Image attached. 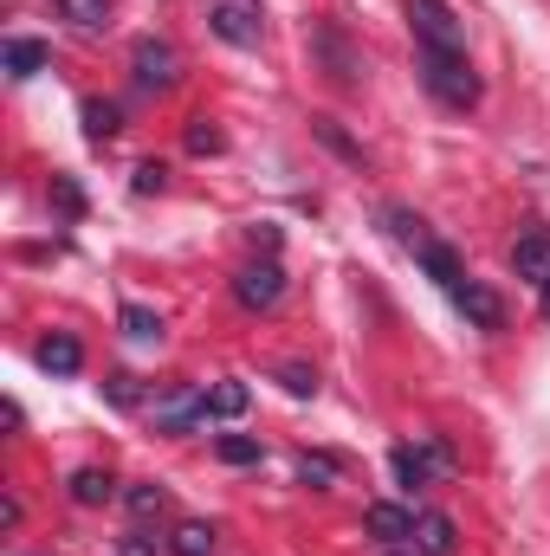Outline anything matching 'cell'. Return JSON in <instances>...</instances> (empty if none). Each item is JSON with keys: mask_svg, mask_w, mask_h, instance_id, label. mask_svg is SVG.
<instances>
[{"mask_svg": "<svg viewBox=\"0 0 550 556\" xmlns=\"http://www.w3.org/2000/svg\"><path fill=\"white\" fill-rule=\"evenodd\" d=\"M414 72H421V85L447 104V111H473L479 104V72L466 65V52H414Z\"/></svg>", "mask_w": 550, "mask_h": 556, "instance_id": "cell-1", "label": "cell"}, {"mask_svg": "<svg viewBox=\"0 0 550 556\" xmlns=\"http://www.w3.org/2000/svg\"><path fill=\"white\" fill-rule=\"evenodd\" d=\"M409 26L427 52H466V26L453 20L447 0H409Z\"/></svg>", "mask_w": 550, "mask_h": 556, "instance_id": "cell-2", "label": "cell"}, {"mask_svg": "<svg viewBox=\"0 0 550 556\" xmlns=\"http://www.w3.org/2000/svg\"><path fill=\"white\" fill-rule=\"evenodd\" d=\"M214 33L227 39V46H260V33H266V7L260 0H214Z\"/></svg>", "mask_w": 550, "mask_h": 556, "instance_id": "cell-3", "label": "cell"}, {"mask_svg": "<svg viewBox=\"0 0 550 556\" xmlns=\"http://www.w3.org/2000/svg\"><path fill=\"white\" fill-rule=\"evenodd\" d=\"M234 298H240L247 311H273L278 298H285V266H278L273 253H266V260H253V266H240Z\"/></svg>", "mask_w": 550, "mask_h": 556, "instance_id": "cell-4", "label": "cell"}, {"mask_svg": "<svg viewBox=\"0 0 550 556\" xmlns=\"http://www.w3.org/2000/svg\"><path fill=\"white\" fill-rule=\"evenodd\" d=\"M440 472H453V453L440 440H414V446H396V479L402 485H434Z\"/></svg>", "mask_w": 550, "mask_h": 556, "instance_id": "cell-5", "label": "cell"}, {"mask_svg": "<svg viewBox=\"0 0 550 556\" xmlns=\"http://www.w3.org/2000/svg\"><path fill=\"white\" fill-rule=\"evenodd\" d=\"M130 72H137L142 91H168L175 85V46L168 39H137L130 46Z\"/></svg>", "mask_w": 550, "mask_h": 556, "instance_id": "cell-6", "label": "cell"}, {"mask_svg": "<svg viewBox=\"0 0 550 556\" xmlns=\"http://www.w3.org/2000/svg\"><path fill=\"white\" fill-rule=\"evenodd\" d=\"M512 273L545 291L550 285V233H518V247H512Z\"/></svg>", "mask_w": 550, "mask_h": 556, "instance_id": "cell-7", "label": "cell"}, {"mask_svg": "<svg viewBox=\"0 0 550 556\" xmlns=\"http://www.w3.org/2000/svg\"><path fill=\"white\" fill-rule=\"evenodd\" d=\"M447 298H453V304H460V311H466L479 330H499V324H505V304H499V291H486V285H473V278H466L460 291H447Z\"/></svg>", "mask_w": 550, "mask_h": 556, "instance_id": "cell-8", "label": "cell"}, {"mask_svg": "<svg viewBox=\"0 0 550 556\" xmlns=\"http://www.w3.org/2000/svg\"><path fill=\"white\" fill-rule=\"evenodd\" d=\"M201 415H208V395H201V389H175V395L155 402V420H162L168 433H188Z\"/></svg>", "mask_w": 550, "mask_h": 556, "instance_id": "cell-9", "label": "cell"}, {"mask_svg": "<svg viewBox=\"0 0 550 556\" xmlns=\"http://www.w3.org/2000/svg\"><path fill=\"white\" fill-rule=\"evenodd\" d=\"M414 551L421 556H453L460 551L453 518H440V511H414Z\"/></svg>", "mask_w": 550, "mask_h": 556, "instance_id": "cell-10", "label": "cell"}, {"mask_svg": "<svg viewBox=\"0 0 550 556\" xmlns=\"http://www.w3.org/2000/svg\"><path fill=\"white\" fill-rule=\"evenodd\" d=\"M33 356H39L46 376H78V369H85V350H78V337H65V330H52Z\"/></svg>", "mask_w": 550, "mask_h": 556, "instance_id": "cell-11", "label": "cell"}, {"mask_svg": "<svg viewBox=\"0 0 550 556\" xmlns=\"http://www.w3.org/2000/svg\"><path fill=\"white\" fill-rule=\"evenodd\" d=\"M414 260L427 266V278H434L440 291H460V285H466V266H460V260H453V247H440V240H434V247H421Z\"/></svg>", "mask_w": 550, "mask_h": 556, "instance_id": "cell-12", "label": "cell"}, {"mask_svg": "<svg viewBox=\"0 0 550 556\" xmlns=\"http://www.w3.org/2000/svg\"><path fill=\"white\" fill-rule=\"evenodd\" d=\"M363 525H370V538H389V544L414 538V511H402V505H370Z\"/></svg>", "mask_w": 550, "mask_h": 556, "instance_id": "cell-13", "label": "cell"}, {"mask_svg": "<svg viewBox=\"0 0 550 556\" xmlns=\"http://www.w3.org/2000/svg\"><path fill=\"white\" fill-rule=\"evenodd\" d=\"M111 492H117V479H111L104 466H78V472H72V498H78V505H104Z\"/></svg>", "mask_w": 550, "mask_h": 556, "instance_id": "cell-14", "label": "cell"}, {"mask_svg": "<svg viewBox=\"0 0 550 556\" xmlns=\"http://www.w3.org/2000/svg\"><path fill=\"white\" fill-rule=\"evenodd\" d=\"M46 59H52V52H46L39 39H7V72H13V78H33V72H46Z\"/></svg>", "mask_w": 550, "mask_h": 556, "instance_id": "cell-15", "label": "cell"}, {"mask_svg": "<svg viewBox=\"0 0 550 556\" xmlns=\"http://www.w3.org/2000/svg\"><path fill=\"white\" fill-rule=\"evenodd\" d=\"M168 551H175V556H214V525H201V518H188V525H175V538H168Z\"/></svg>", "mask_w": 550, "mask_h": 556, "instance_id": "cell-16", "label": "cell"}, {"mask_svg": "<svg viewBox=\"0 0 550 556\" xmlns=\"http://www.w3.org/2000/svg\"><path fill=\"white\" fill-rule=\"evenodd\" d=\"M59 13H65L78 33H104V26H111V0H59Z\"/></svg>", "mask_w": 550, "mask_h": 556, "instance_id": "cell-17", "label": "cell"}, {"mask_svg": "<svg viewBox=\"0 0 550 556\" xmlns=\"http://www.w3.org/2000/svg\"><path fill=\"white\" fill-rule=\"evenodd\" d=\"M214 453H221L227 466H260V459H266V446H260L253 433H221V440H214Z\"/></svg>", "mask_w": 550, "mask_h": 556, "instance_id": "cell-18", "label": "cell"}, {"mask_svg": "<svg viewBox=\"0 0 550 556\" xmlns=\"http://www.w3.org/2000/svg\"><path fill=\"white\" fill-rule=\"evenodd\" d=\"M383 220H389V233H396V240H402L409 253H421V247H434V233H427V227L414 220L409 207H383Z\"/></svg>", "mask_w": 550, "mask_h": 556, "instance_id": "cell-19", "label": "cell"}, {"mask_svg": "<svg viewBox=\"0 0 550 556\" xmlns=\"http://www.w3.org/2000/svg\"><path fill=\"white\" fill-rule=\"evenodd\" d=\"M247 382H214L208 389V415H221V420H234V415H247Z\"/></svg>", "mask_w": 550, "mask_h": 556, "instance_id": "cell-20", "label": "cell"}, {"mask_svg": "<svg viewBox=\"0 0 550 556\" xmlns=\"http://www.w3.org/2000/svg\"><path fill=\"white\" fill-rule=\"evenodd\" d=\"M117 324H124V337H137V343H155V337H162V317H155L149 304H124Z\"/></svg>", "mask_w": 550, "mask_h": 556, "instance_id": "cell-21", "label": "cell"}, {"mask_svg": "<svg viewBox=\"0 0 550 556\" xmlns=\"http://www.w3.org/2000/svg\"><path fill=\"white\" fill-rule=\"evenodd\" d=\"M85 137H91V142H111V137H117V104L91 98V104H85Z\"/></svg>", "mask_w": 550, "mask_h": 556, "instance_id": "cell-22", "label": "cell"}, {"mask_svg": "<svg viewBox=\"0 0 550 556\" xmlns=\"http://www.w3.org/2000/svg\"><path fill=\"white\" fill-rule=\"evenodd\" d=\"M298 479H304V485H337L343 466H337L330 453H304V459H298Z\"/></svg>", "mask_w": 550, "mask_h": 556, "instance_id": "cell-23", "label": "cell"}, {"mask_svg": "<svg viewBox=\"0 0 550 556\" xmlns=\"http://www.w3.org/2000/svg\"><path fill=\"white\" fill-rule=\"evenodd\" d=\"M130 511H137V518L168 511V492H162V485H130Z\"/></svg>", "mask_w": 550, "mask_h": 556, "instance_id": "cell-24", "label": "cell"}, {"mask_svg": "<svg viewBox=\"0 0 550 556\" xmlns=\"http://www.w3.org/2000/svg\"><path fill=\"white\" fill-rule=\"evenodd\" d=\"M278 382H285V395H298V402H304V395H317V376H311L304 363H285V369H278Z\"/></svg>", "mask_w": 550, "mask_h": 556, "instance_id": "cell-25", "label": "cell"}, {"mask_svg": "<svg viewBox=\"0 0 550 556\" xmlns=\"http://www.w3.org/2000/svg\"><path fill=\"white\" fill-rule=\"evenodd\" d=\"M104 395H111L117 408H137V376H130V369H117V376H104Z\"/></svg>", "mask_w": 550, "mask_h": 556, "instance_id": "cell-26", "label": "cell"}, {"mask_svg": "<svg viewBox=\"0 0 550 556\" xmlns=\"http://www.w3.org/2000/svg\"><path fill=\"white\" fill-rule=\"evenodd\" d=\"M311 124H317V137L330 142V149H337V155H350V162H363V149H357V142L343 137V130H337V124H330V117H311Z\"/></svg>", "mask_w": 550, "mask_h": 556, "instance_id": "cell-27", "label": "cell"}, {"mask_svg": "<svg viewBox=\"0 0 550 556\" xmlns=\"http://www.w3.org/2000/svg\"><path fill=\"white\" fill-rule=\"evenodd\" d=\"M162 181H168V168H162V162H142V168H137V194H162Z\"/></svg>", "mask_w": 550, "mask_h": 556, "instance_id": "cell-28", "label": "cell"}, {"mask_svg": "<svg viewBox=\"0 0 550 556\" xmlns=\"http://www.w3.org/2000/svg\"><path fill=\"white\" fill-rule=\"evenodd\" d=\"M188 149H195V155H214V149H221V130H208V124H195V130H188Z\"/></svg>", "mask_w": 550, "mask_h": 556, "instance_id": "cell-29", "label": "cell"}, {"mask_svg": "<svg viewBox=\"0 0 550 556\" xmlns=\"http://www.w3.org/2000/svg\"><path fill=\"white\" fill-rule=\"evenodd\" d=\"M117 556H155V544H149V538H137V531H130V538L117 544Z\"/></svg>", "mask_w": 550, "mask_h": 556, "instance_id": "cell-30", "label": "cell"}, {"mask_svg": "<svg viewBox=\"0 0 550 556\" xmlns=\"http://www.w3.org/2000/svg\"><path fill=\"white\" fill-rule=\"evenodd\" d=\"M545 317H550V285H545Z\"/></svg>", "mask_w": 550, "mask_h": 556, "instance_id": "cell-31", "label": "cell"}]
</instances>
